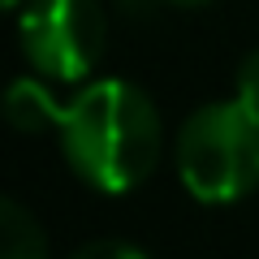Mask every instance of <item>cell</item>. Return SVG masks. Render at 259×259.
<instances>
[{"instance_id":"1","label":"cell","mask_w":259,"mask_h":259,"mask_svg":"<svg viewBox=\"0 0 259 259\" xmlns=\"http://www.w3.org/2000/svg\"><path fill=\"white\" fill-rule=\"evenodd\" d=\"M56 139L69 168L91 190L125 194L147 182L160 160V117L134 82L100 78L65 100Z\"/></svg>"},{"instance_id":"2","label":"cell","mask_w":259,"mask_h":259,"mask_svg":"<svg viewBox=\"0 0 259 259\" xmlns=\"http://www.w3.org/2000/svg\"><path fill=\"white\" fill-rule=\"evenodd\" d=\"M177 177L199 203H238L259 186V108L216 100L177 130Z\"/></svg>"},{"instance_id":"3","label":"cell","mask_w":259,"mask_h":259,"mask_svg":"<svg viewBox=\"0 0 259 259\" xmlns=\"http://www.w3.org/2000/svg\"><path fill=\"white\" fill-rule=\"evenodd\" d=\"M18 39L39 78L74 87L95 74L108 44V18L100 0H26Z\"/></svg>"},{"instance_id":"4","label":"cell","mask_w":259,"mask_h":259,"mask_svg":"<svg viewBox=\"0 0 259 259\" xmlns=\"http://www.w3.org/2000/svg\"><path fill=\"white\" fill-rule=\"evenodd\" d=\"M0 112L22 134H48V130L61 125L65 100L52 95L48 78H18V82H9L5 95H0Z\"/></svg>"},{"instance_id":"5","label":"cell","mask_w":259,"mask_h":259,"mask_svg":"<svg viewBox=\"0 0 259 259\" xmlns=\"http://www.w3.org/2000/svg\"><path fill=\"white\" fill-rule=\"evenodd\" d=\"M0 259H48L44 225L5 194H0Z\"/></svg>"},{"instance_id":"6","label":"cell","mask_w":259,"mask_h":259,"mask_svg":"<svg viewBox=\"0 0 259 259\" xmlns=\"http://www.w3.org/2000/svg\"><path fill=\"white\" fill-rule=\"evenodd\" d=\"M233 87H238V91H233L238 100H246V104H255V108H259V48L242 56V65H238V78H233Z\"/></svg>"},{"instance_id":"7","label":"cell","mask_w":259,"mask_h":259,"mask_svg":"<svg viewBox=\"0 0 259 259\" xmlns=\"http://www.w3.org/2000/svg\"><path fill=\"white\" fill-rule=\"evenodd\" d=\"M69 259H147L139 246H130V242H112V238H104V242H87L82 250H74Z\"/></svg>"},{"instance_id":"8","label":"cell","mask_w":259,"mask_h":259,"mask_svg":"<svg viewBox=\"0 0 259 259\" xmlns=\"http://www.w3.org/2000/svg\"><path fill=\"white\" fill-rule=\"evenodd\" d=\"M164 5H173V9H203V5H212V0H164Z\"/></svg>"},{"instance_id":"9","label":"cell","mask_w":259,"mask_h":259,"mask_svg":"<svg viewBox=\"0 0 259 259\" xmlns=\"http://www.w3.org/2000/svg\"><path fill=\"white\" fill-rule=\"evenodd\" d=\"M18 5H26V0H0V13H9V9H18Z\"/></svg>"}]
</instances>
